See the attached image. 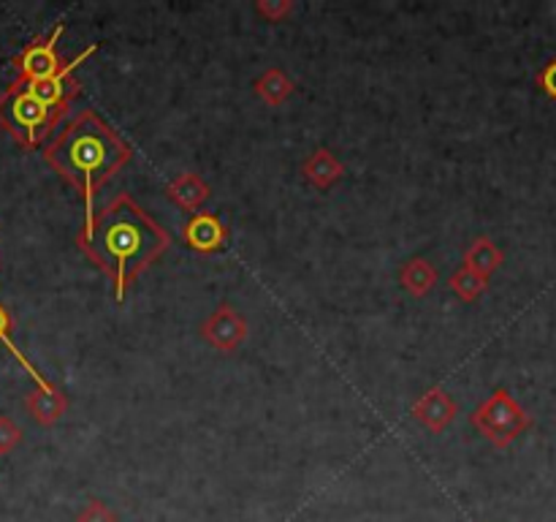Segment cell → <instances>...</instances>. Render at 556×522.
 <instances>
[{
    "instance_id": "cell-1",
    "label": "cell",
    "mask_w": 556,
    "mask_h": 522,
    "mask_svg": "<svg viewBox=\"0 0 556 522\" xmlns=\"http://www.w3.org/2000/svg\"><path fill=\"white\" fill-rule=\"evenodd\" d=\"M166 228L136 204L130 194H117L96 210L90 226L79 228L76 248L114 283V297L123 302L125 291L168 250Z\"/></svg>"
},
{
    "instance_id": "cell-2",
    "label": "cell",
    "mask_w": 556,
    "mask_h": 522,
    "mask_svg": "<svg viewBox=\"0 0 556 522\" xmlns=\"http://www.w3.org/2000/svg\"><path fill=\"white\" fill-rule=\"evenodd\" d=\"M134 158V147L112 128L103 117H98L92 109H81L68 123L63 125L58 136L43 147V161L74 185L85 199V223L90 226L96 215L98 188L109 183L125 163Z\"/></svg>"
},
{
    "instance_id": "cell-3",
    "label": "cell",
    "mask_w": 556,
    "mask_h": 522,
    "mask_svg": "<svg viewBox=\"0 0 556 522\" xmlns=\"http://www.w3.org/2000/svg\"><path fill=\"white\" fill-rule=\"evenodd\" d=\"M68 112L49 109L22 82H14L0 96V128L9 130L25 150H36Z\"/></svg>"
},
{
    "instance_id": "cell-4",
    "label": "cell",
    "mask_w": 556,
    "mask_h": 522,
    "mask_svg": "<svg viewBox=\"0 0 556 522\" xmlns=\"http://www.w3.org/2000/svg\"><path fill=\"white\" fill-rule=\"evenodd\" d=\"M470 424L497 449H505L532 427V417L514 400L508 389H497L470 413Z\"/></svg>"
},
{
    "instance_id": "cell-5",
    "label": "cell",
    "mask_w": 556,
    "mask_h": 522,
    "mask_svg": "<svg viewBox=\"0 0 556 522\" xmlns=\"http://www.w3.org/2000/svg\"><path fill=\"white\" fill-rule=\"evenodd\" d=\"M65 25L60 22L49 36L36 38V41L27 44L20 54L14 58V69H16V79L20 82H38V79H49V76L60 74L65 69L68 60H63L58 54V41L63 36Z\"/></svg>"
},
{
    "instance_id": "cell-6",
    "label": "cell",
    "mask_w": 556,
    "mask_h": 522,
    "mask_svg": "<svg viewBox=\"0 0 556 522\" xmlns=\"http://www.w3.org/2000/svg\"><path fill=\"white\" fill-rule=\"evenodd\" d=\"M201 335H204V340L210 343L212 348H217V351H237L244 343V337H248V321H244L242 313L233 310L231 304H220V308L204 321Z\"/></svg>"
},
{
    "instance_id": "cell-7",
    "label": "cell",
    "mask_w": 556,
    "mask_h": 522,
    "mask_svg": "<svg viewBox=\"0 0 556 522\" xmlns=\"http://www.w3.org/2000/svg\"><path fill=\"white\" fill-rule=\"evenodd\" d=\"M185 243L190 245L199 253H220L228 243V228L226 223L220 221L212 212H195L182 228Z\"/></svg>"
},
{
    "instance_id": "cell-8",
    "label": "cell",
    "mask_w": 556,
    "mask_h": 522,
    "mask_svg": "<svg viewBox=\"0 0 556 522\" xmlns=\"http://www.w3.org/2000/svg\"><path fill=\"white\" fill-rule=\"evenodd\" d=\"M413 419L421 422L432 433H443L456 419V402L443 389H429L421 400L413 406Z\"/></svg>"
},
{
    "instance_id": "cell-9",
    "label": "cell",
    "mask_w": 556,
    "mask_h": 522,
    "mask_svg": "<svg viewBox=\"0 0 556 522\" xmlns=\"http://www.w3.org/2000/svg\"><path fill=\"white\" fill-rule=\"evenodd\" d=\"M302 174L309 185H315L318 190H329L337 179H342L345 166L334 158V152L329 147H318L315 152H309L302 163Z\"/></svg>"
},
{
    "instance_id": "cell-10",
    "label": "cell",
    "mask_w": 556,
    "mask_h": 522,
    "mask_svg": "<svg viewBox=\"0 0 556 522\" xmlns=\"http://www.w3.org/2000/svg\"><path fill=\"white\" fill-rule=\"evenodd\" d=\"M166 196L174 204L182 207L185 212H193L195 215V212H201V207L206 204V199H210V185H206L199 174L185 172L166 185Z\"/></svg>"
},
{
    "instance_id": "cell-11",
    "label": "cell",
    "mask_w": 556,
    "mask_h": 522,
    "mask_svg": "<svg viewBox=\"0 0 556 522\" xmlns=\"http://www.w3.org/2000/svg\"><path fill=\"white\" fill-rule=\"evenodd\" d=\"M25 408L38 424L49 427V424H54L65 413V408H68V397H65L58 386L49 391L36 389L25 397Z\"/></svg>"
},
{
    "instance_id": "cell-12",
    "label": "cell",
    "mask_w": 556,
    "mask_h": 522,
    "mask_svg": "<svg viewBox=\"0 0 556 522\" xmlns=\"http://www.w3.org/2000/svg\"><path fill=\"white\" fill-rule=\"evenodd\" d=\"M253 87L255 96H258L261 101L269 103V107H280V103H286L288 98H291V92L296 90V82H293L282 69H266L264 74L255 79Z\"/></svg>"
},
{
    "instance_id": "cell-13",
    "label": "cell",
    "mask_w": 556,
    "mask_h": 522,
    "mask_svg": "<svg viewBox=\"0 0 556 522\" xmlns=\"http://www.w3.org/2000/svg\"><path fill=\"white\" fill-rule=\"evenodd\" d=\"M503 250H500L489 237H478L476 243L465 250V266H470L472 272L483 275L486 281L503 266Z\"/></svg>"
},
{
    "instance_id": "cell-14",
    "label": "cell",
    "mask_w": 556,
    "mask_h": 522,
    "mask_svg": "<svg viewBox=\"0 0 556 522\" xmlns=\"http://www.w3.org/2000/svg\"><path fill=\"white\" fill-rule=\"evenodd\" d=\"M400 281L405 291H410L413 297H424L434 288L438 283V270L429 264L427 259H410L400 272Z\"/></svg>"
},
{
    "instance_id": "cell-15",
    "label": "cell",
    "mask_w": 556,
    "mask_h": 522,
    "mask_svg": "<svg viewBox=\"0 0 556 522\" xmlns=\"http://www.w3.org/2000/svg\"><path fill=\"white\" fill-rule=\"evenodd\" d=\"M448 286H451V291L462 299V302H476V299L486 291L489 281L483 275H478V272H472L470 266L462 264L459 270L451 275Z\"/></svg>"
},
{
    "instance_id": "cell-16",
    "label": "cell",
    "mask_w": 556,
    "mask_h": 522,
    "mask_svg": "<svg viewBox=\"0 0 556 522\" xmlns=\"http://www.w3.org/2000/svg\"><path fill=\"white\" fill-rule=\"evenodd\" d=\"M9 330H11V315H9V310H5L3 304H0V343H3V346L9 348L11 353H14V357H16V362H20L22 368L27 370V375H30V378L36 381V384H38V389H47V391H49V389H54V384H49V381L43 378V375L38 373L36 368H33V362H30V359H27L25 353H22L20 348H16V343L11 340V337H9Z\"/></svg>"
},
{
    "instance_id": "cell-17",
    "label": "cell",
    "mask_w": 556,
    "mask_h": 522,
    "mask_svg": "<svg viewBox=\"0 0 556 522\" xmlns=\"http://www.w3.org/2000/svg\"><path fill=\"white\" fill-rule=\"evenodd\" d=\"M255 11H258L266 22H282L293 14V3L291 0H258V3H255Z\"/></svg>"
},
{
    "instance_id": "cell-18",
    "label": "cell",
    "mask_w": 556,
    "mask_h": 522,
    "mask_svg": "<svg viewBox=\"0 0 556 522\" xmlns=\"http://www.w3.org/2000/svg\"><path fill=\"white\" fill-rule=\"evenodd\" d=\"M76 522H119V517L114 514L112 509H109L103 500H87L85 509L79 511V517H76Z\"/></svg>"
},
{
    "instance_id": "cell-19",
    "label": "cell",
    "mask_w": 556,
    "mask_h": 522,
    "mask_svg": "<svg viewBox=\"0 0 556 522\" xmlns=\"http://www.w3.org/2000/svg\"><path fill=\"white\" fill-rule=\"evenodd\" d=\"M20 438H22L20 427H16L9 417H0V455L14 449V446L20 444Z\"/></svg>"
},
{
    "instance_id": "cell-20",
    "label": "cell",
    "mask_w": 556,
    "mask_h": 522,
    "mask_svg": "<svg viewBox=\"0 0 556 522\" xmlns=\"http://www.w3.org/2000/svg\"><path fill=\"white\" fill-rule=\"evenodd\" d=\"M535 82H538V87H541V90L552 98V101H556V58L548 60V63L538 71Z\"/></svg>"
}]
</instances>
